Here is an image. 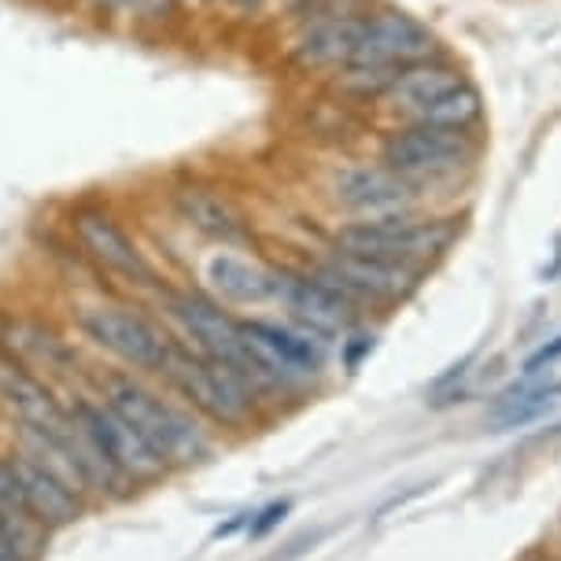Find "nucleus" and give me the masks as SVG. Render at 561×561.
Wrapping results in <instances>:
<instances>
[{
    "label": "nucleus",
    "instance_id": "17",
    "mask_svg": "<svg viewBox=\"0 0 561 561\" xmlns=\"http://www.w3.org/2000/svg\"><path fill=\"white\" fill-rule=\"evenodd\" d=\"M170 207L182 222L199 233L210 244H222V248H244L252 240V229H248L244 215L229 204L222 193L204 185H178L170 193Z\"/></svg>",
    "mask_w": 561,
    "mask_h": 561
},
{
    "label": "nucleus",
    "instance_id": "21",
    "mask_svg": "<svg viewBox=\"0 0 561 561\" xmlns=\"http://www.w3.org/2000/svg\"><path fill=\"white\" fill-rule=\"evenodd\" d=\"M558 396H561V380H550V385L520 380V385H514L510 392H503V399H499L495 425H503V428L525 425V421H533V417L543 414V410L554 407Z\"/></svg>",
    "mask_w": 561,
    "mask_h": 561
},
{
    "label": "nucleus",
    "instance_id": "22",
    "mask_svg": "<svg viewBox=\"0 0 561 561\" xmlns=\"http://www.w3.org/2000/svg\"><path fill=\"white\" fill-rule=\"evenodd\" d=\"M0 517H34L26 510L23 484H19L15 462L8 450H0Z\"/></svg>",
    "mask_w": 561,
    "mask_h": 561
},
{
    "label": "nucleus",
    "instance_id": "12",
    "mask_svg": "<svg viewBox=\"0 0 561 561\" xmlns=\"http://www.w3.org/2000/svg\"><path fill=\"white\" fill-rule=\"evenodd\" d=\"M421 188L410 178L396 174L392 167L377 163H355L333 174V204L351 218H385V215H403L421 204Z\"/></svg>",
    "mask_w": 561,
    "mask_h": 561
},
{
    "label": "nucleus",
    "instance_id": "28",
    "mask_svg": "<svg viewBox=\"0 0 561 561\" xmlns=\"http://www.w3.org/2000/svg\"><path fill=\"white\" fill-rule=\"evenodd\" d=\"M204 4H215V0H204Z\"/></svg>",
    "mask_w": 561,
    "mask_h": 561
},
{
    "label": "nucleus",
    "instance_id": "8",
    "mask_svg": "<svg viewBox=\"0 0 561 561\" xmlns=\"http://www.w3.org/2000/svg\"><path fill=\"white\" fill-rule=\"evenodd\" d=\"M310 274H314L318 280H325L329 288H336L340 296L351 299V304L363 310V307L403 304V299L417 288L421 270L329 248V255L310 270Z\"/></svg>",
    "mask_w": 561,
    "mask_h": 561
},
{
    "label": "nucleus",
    "instance_id": "24",
    "mask_svg": "<svg viewBox=\"0 0 561 561\" xmlns=\"http://www.w3.org/2000/svg\"><path fill=\"white\" fill-rule=\"evenodd\" d=\"M288 510H293V503H270V506H263L259 514H252V520H248V536L263 539L270 528H277L280 520L288 517Z\"/></svg>",
    "mask_w": 561,
    "mask_h": 561
},
{
    "label": "nucleus",
    "instance_id": "20",
    "mask_svg": "<svg viewBox=\"0 0 561 561\" xmlns=\"http://www.w3.org/2000/svg\"><path fill=\"white\" fill-rule=\"evenodd\" d=\"M414 123L447 126V129H480V123H484V96H480V89L466 78L462 85L444 93L436 104H428Z\"/></svg>",
    "mask_w": 561,
    "mask_h": 561
},
{
    "label": "nucleus",
    "instance_id": "19",
    "mask_svg": "<svg viewBox=\"0 0 561 561\" xmlns=\"http://www.w3.org/2000/svg\"><path fill=\"white\" fill-rule=\"evenodd\" d=\"M204 280L210 285V296L237 307H263L274 304V266H263L259 259L237 255V252H215L204 263Z\"/></svg>",
    "mask_w": 561,
    "mask_h": 561
},
{
    "label": "nucleus",
    "instance_id": "23",
    "mask_svg": "<svg viewBox=\"0 0 561 561\" xmlns=\"http://www.w3.org/2000/svg\"><path fill=\"white\" fill-rule=\"evenodd\" d=\"M374 351V333H363V329H351V333L340 336V358H344V366L355 374L358 366H363V358Z\"/></svg>",
    "mask_w": 561,
    "mask_h": 561
},
{
    "label": "nucleus",
    "instance_id": "18",
    "mask_svg": "<svg viewBox=\"0 0 561 561\" xmlns=\"http://www.w3.org/2000/svg\"><path fill=\"white\" fill-rule=\"evenodd\" d=\"M366 15V12H363ZM363 15H340V19H310L299 30L296 45L288 48V64L296 70H340L351 64L358 45V26Z\"/></svg>",
    "mask_w": 561,
    "mask_h": 561
},
{
    "label": "nucleus",
    "instance_id": "4",
    "mask_svg": "<svg viewBox=\"0 0 561 561\" xmlns=\"http://www.w3.org/2000/svg\"><path fill=\"white\" fill-rule=\"evenodd\" d=\"M67 410L78 433L85 436V444L93 447L96 462L118 480L126 495H134L137 488H152L170 473L163 458L145 444V436L129 421L118 417L96 392H75Z\"/></svg>",
    "mask_w": 561,
    "mask_h": 561
},
{
    "label": "nucleus",
    "instance_id": "26",
    "mask_svg": "<svg viewBox=\"0 0 561 561\" xmlns=\"http://www.w3.org/2000/svg\"><path fill=\"white\" fill-rule=\"evenodd\" d=\"M222 4L233 15H255V12H263L266 4H274V0H222Z\"/></svg>",
    "mask_w": 561,
    "mask_h": 561
},
{
    "label": "nucleus",
    "instance_id": "13",
    "mask_svg": "<svg viewBox=\"0 0 561 561\" xmlns=\"http://www.w3.org/2000/svg\"><path fill=\"white\" fill-rule=\"evenodd\" d=\"M0 355L34 369V374H42L53 385L59 377H75L78 366H82L75 340H67L59 329L42 322V318H26V314L0 318Z\"/></svg>",
    "mask_w": 561,
    "mask_h": 561
},
{
    "label": "nucleus",
    "instance_id": "6",
    "mask_svg": "<svg viewBox=\"0 0 561 561\" xmlns=\"http://www.w3.org/2000/svg\"><path fill=\"white\" fill-rule=\"evenodd\" d=\"M477 129H447L428 123H399L380 145V163L417 185H433L444 178H458L480 159Z\"/></svg>",
    "mask_w": 561,
    "mask_h": 561
},
{
    "label": "nucleus",
    "instance_id": "14",
    "mask_svg": "<svg viewBox=\"0 0 561 561\" xmlns=\"http://www.w3.org/2000/svg\"><path fill=\"white\" fill-rule=\"evenodd\" d=\"M0 410L23 428H64L70 421L67 403L53 380L0 355Z\"/></svg>",
    "mask_w": 561,
    "mask_h": 561
},
{
    "label": "nucleus",
    "instance_id": "25",
    "mask_svg": "<svg viewBox=\"0 0 561 561\" xmlns=\"http://www.w3.org/2000/svg\"><path fill=\"white\" fill-rule=\"evenodd\" d=\"M561 358V336H554L550 344H543L536 351V355H528V363H525V380H536L539 374H543V366L550 369Z\"/></svg>",
    "mask_w": 561,
    "mask_h": 561
},
{
    "label": "nucleus",
    "instance_id": "7",
    "mask_svg": "<svg viewBox=\"0 0 561 561\" xmlns=\"http://www.w3.org/2000/svg\"><path fill=\"white\" fill-rule=\"evenodd\" d=\"M244 325V340L252 347L259 369L270 377L277 396L293 392L296 385L318 377L329 358V344L322 336L307 333L293 322H270V318H252Z\"/></svg>",
    "mask_w": 561,
    "mask_h": 561
},
{
    "label": "nucleus",
    "instance_id": "9",
    "mask_svg": "<svg viewBox=\"0 0 561 561\" xmlns=\"http://www.w3.org/2000/svg\"><path fill=\"white\" fill-rule=\"evenodd\" d=\"M70 233H75L82 255L96 270L112 274L115 280H126L134 288H159L156 266L140 252V244L129 237V229L118 222L112 210L104 207H78L70 215Z\"/></svg>",
    "mask_w": 561,
    "mask_h": 561
},
{
    "label": "nucleus",
    "instance_id": "1",
    "mask_svg": "<svg viewBox=\"0 0 561 561\" xmlns=\"http://www.w3.org/2000/svg\"><path fill=\"white\" fill-rule=\"evenodd\" d=\"M118 417L129 421L145 444L167 462V469H193L215 455V436L204 417H196L182 399L167 392L134 369H104L93 374V388Z\"/></svg>",
    "mask_w": 561,
    "mask_h": 561
},
{
    "label": "nucleus",
    "instance_id": "15",
    "mask_svg": "<svg viewBox=\"0 0 561 561\" xmlns=\"http://www.w3.org/2000/svg\"><path fill=\"white\" fill-rule=\"evenodd\" d=\"M462 82H466L462 67H458L447 53H439V56L399 67L392 85L385 89V96H380L377 104L385 107L388 115H396L399 123H414L428 104H436L439 96L450 93V89L462 85Z\"/></svg>",
    "mask_w": 561,
    "mask_h": 561
},
{
    "label": "nucleus",
    "instance_id": "16",
    "mask_svg": "<svg viewBox=\"0 0 561 561\" xmlns=\"http://www.w3.org/2000/svg\"><path fill=\"white\" fill-rule=\"evenodd\" d=\"M15 462V473H19V484H23V495H26V510L34 514V520H42L48 533H59V528H70L75 520L85 517L89 510V499L78 495L67 480H59L53 469H45L42 462H34L23 450L8 447Z\"/></svg>",
    "mask_w": 561,
    "mask_h": 561
},
{
    "label": "nucleus",
    "instance_id": "3",
    "mask_svg": "<svg viewBox=\"0 0 561 561\" xmlns=\"http://www.w3.org/2000/svg\"><path fill=\"white\" fill-rule=\"evenodd\" d=\"M75 329L85 344H93L96 351L112 355L123 369L134 374L159 377L170 363L178 347V336L156 322L148 310L129 307V304H89L78 307Z\"/></svg>",
    "mask_w": 561,
    "mask_h": 561
},
{
    "label": "nucleus",
    "instance_id": "2",
    "mask_svg": "<svg viewBox=\"0 0 561 561\" xmlns=\"http://www.w3.org/2000/svg\"><path fill=\"white\" fill-rule=\"evenodd\" d=\"M159 377L196 417H204L210 428H226V433H240L252 425L255 410L263 403L237 369L182 344V340Z\"/></svg>",
    "mask_w": 561,
    "mask_h": 561
},
{
    "label": "nucleus",
    "instance_id": "5",
    "mask_svg": "<svg viewBox=\"0 0 561 561\" xmlns=\"http://www.w3.org/2000/svg\"><path fill=\"white\" fill-rule=\"evenodd\" d=\"M455 237H458L455 218L403 210V215H385V218H351V222H344L333 233V248L421 270V263L444 255L455 244Z\"/></svg>",
    "mask_w": 561,
    "mask_h": 561
},
{
    "label": "nucleus",
    "instance_id": "10",
    "mask_svg": "<svg viewBox=\"0 0 561 561\" xmlns=\"http://www.w3.org/2000/svg\"><path fill=\"white\" fill-rule=\"evenodd\" d=\"M439 37L421 23L417 15L403 12V8H369L358 26V45L351 64L363 67H407L417 59L439 56Z\"/></svg>",
    "mask_w": 561,
    "mask_h": 561
},
{
    "label": "nucleus",
    "instance_id": "11",
    "mask_svg": "<svg viewBox=\"0 0 561 561\" xmlns=\"http://www.w3.org/2000/svg\"><path fill=\"white\" fill-rule=\"evenodd\" d=\"M274 304L285 310L288 322L307 329V333L329 340H340L351 333L358 322V307L329 288L314 274H299V270L274 266Z\"/></svg>",
    "mask_w": 561,
    "mask_h": 561
},
{
    "label": "nucleus",
    "instance_id": "27",
    "mask_svg": "<svg viewBox=\"0 0 561 561\" xmlns=\"http://www.w3.org/2000/svg\"><path fill=\"white\" fill-rule=\"evenodd\" d=\"M277 4H285L293 15H304L307 8H314V4H318V0H277Z\"/></svg>",
    "mask_w": 561,
    "mask_h": 561
}]
</instances>
